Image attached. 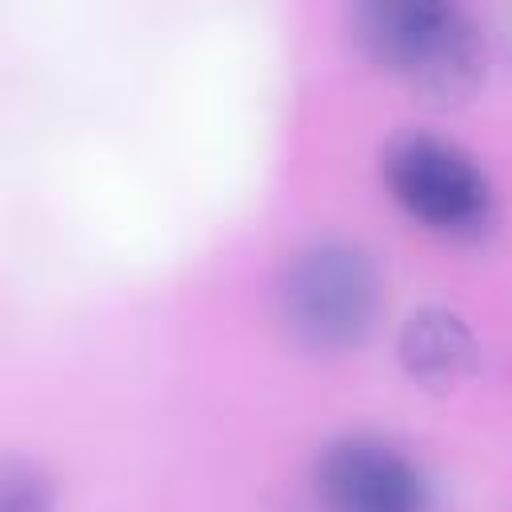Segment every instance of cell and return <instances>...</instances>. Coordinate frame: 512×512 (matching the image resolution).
Returning <instances> with one entry per match:
<instances>
[{
  "label": "cell",
  "mask_w": 512,
  "mask_h": 512,
  "mask_svg": "<svg viewBox=\"0 0 512 512\" xmlns=\"http://www.w3.org/2000/svg\"><path fill=\"white\" fill-rule=\"evenodd\" d=\"M356 40L364 52L428 100L472 92L484 64L476 24L456 4L436 0H372L356 8Z\"/></svg>",
  "instance_id": "obj_1"
},
{
  "label": "cell",
  "mask_w": 512,
  "mask_h": 512,
  "mask_svg": "<svg viewBox=\"0 0 512 512\" xmlns=\"http://www.w3.org/2000/svg\"><path fill=\"white\" fill-rule=\"evenodd\" d=\"M376 304V268L352 244H312L284 268L280 280V308L288 328L320 352L360 344L376 320Z\"/></svg>",
  "instance_id": "obj_2"
},
{
  "label": "cell",
  "mask_w": 512,
  "mask_h": 512,
  "mask_svg": "<svg viewBox=\"0 0 512 512\" xmlns=\"http://www.w3.org/2000/svg\"><path fill=\"white\" fill-rule=\"evenodd\" d=\"M384 180L396 204L428 228L472 232L484 224L492 192L468 152L440 136H400L384 156Z\"/></svg>",
  "instance_id": "obj_3"
},
{
  "label": "cell",
  "mask_w": 512,
  "mask_h": 512,
  "mask_svg": "<svg viewBox=\"0 0 512 512\" xmlns=\"http://www.w3.org/2000/svg\"><path fill=\"white\" fill-rule=\"evenodd\" d=\"M316 496L328 512H424L428 492L408 456L372 436L336 440L316 464Z\"/></svg>",
  "instance_id": "obj_4"
},
{
  "label": "cell",
  "mask_w": 512,
  "mask_h": 512,
  "mask_svg": "<svg viewBox=\"0 0 512 512\" xmlns=\"http://www.w3.org/2000/svg\"><path fill=\"white\" fill-rule=\"evenodd\" d=\"M400 356L412 376L424 384H452L472 364V336L460 324V316L444 308H424L408 316L400 332Z\"/></svg>",
  "instance_id": "obj_5"
},
{
  "label": "cell",
  "mask_w": 512,
  "mask_h": 512,
  "mask_svg": "<svg viewBox=\"0 0 512 512\" xmlns=\"http://www.w3.org/2000/svg\"><path fill=\"white\" fill-rule=\"evenodd\" d=\"M48 508H52L48 480L24 460H8L0 472V512H48Z\"/></svg>",
  "instance_id": "obj_6"
}]
</instances>
